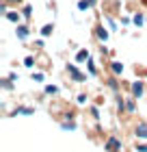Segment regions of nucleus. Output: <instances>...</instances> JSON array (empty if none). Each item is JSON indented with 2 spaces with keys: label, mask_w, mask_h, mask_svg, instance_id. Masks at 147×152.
<instances>
[{
  "label": "nucleus",
  "mask_w": 147,
  "mask_h": 152,
  "mask_svg": "<svg viewBox=\"0 0 147 152\" xmlns=\"http://www.w3.org/2000/svg\"><path fill=\"white\" fill-rule=\"evenodd\" d=\"M95 35H97V39L106 41V39H108V31L104 28V26H97V28H95Z\"/></svg>",
  "instance_id": "obj_1"
},
{
  "label": "nucleus",
  "mask_w": 147,
  "mask_h": 152,
  "mask_svg": "<svg viewBox=\"0 0 147 152\" xmlns=\"http://www.w3.org/2000/svg\"><path fill=\"white\" fill-rule=\"evenodd\" d=\"M17 37L20 39H26V37H28V26H17Z\"/></svg>",
  "instance_id": "obj_2"
},
{
  "label": "nucleus",
  "mask_w": 147,
  "mask_h": 152,
  "mask_svg": "<svg viewBox=\"0 0 147 152\" xmlns=\"http://www.w3.org/2000/svg\"><path fill=\"white\" fill-rule=\"evenodd\" d=\"M4 18L9 20V22H20V13H15V11H7Z\"/></svg>",
  "instance_id": "obj_3"
},
{
  "label": "nucleus",
  "mask_w": 147,
  "mask_h": 152,
  "mask_svg": "<svg viewBox=\"0 0 147 152\" xmlns=\"http://www.w3.org/2000/svg\"><path fill=\"white\" fill-rule=\"evenodd\" d=\"M69 72H72V76H74V78H76V80H82V78H85V76H82V74H80L78 70H76V67H74V65H72V67H69Z\"/></svg>",
  "instance_id": "obj_4"
},
{
  "label": "nucleus",
  "mask_w": 147,
  "mask_h": 152,
  "mask_svg": "<svg viewBox=\"0 0 147 152\" xmlns=\"http://www.w3.org/2000/svg\"><path fill=\"white\" fill-rule=\"evenodd\" d=\"M110 67H113V72H115V74H121V72H123V65H121V63H117V61H115V63L110 65Z\"/></svg>",
  "instance_id": "obj_5"
},
{
  "label": "nucleus",
  "mask_w": 147,
  "mask_h": 152,
  "mask_svg": "<svg viewBox=\"0 0 147 152\" xmlns=\"http://www.w3.org/2000/svg\"><path fill=\"white\" fill-rule=\"evenodd\" d=\"M76 59H78V61H89V52H87V50H80Z\"/></svg>",
  "instance_id": "obj_6"
},
{
  "label": "nucleus",
  "mask_w": 147,
  "mask_h": 152,
  "mask_svg": "<svg viewBox=\"0 0 147 152\" xmlns=\"http://www.w3.org/2000/svg\"><path fill=\"white\" fill-rule=\"evenodd\" d=\"M52 31H54V26H52V24H46L43 28H41V35H50Z\"/></svg>",
  "instance_id": "obj_7"
},
{
  "label": "nucleus",
  "mask_w": 147,
  "mask_h": 152,
  "mask_svg": "<svg viewBox=\"0 0 147 152\" xmlns=\"http://www.w3.org/2000/svg\"><path fill=\"white\" fill-rule=\"evenodd\" d=\"M143 22H145V18L141 15V13H136V15H134V24L136 26H143Z\"/></svg>",
  "instance_id": "obj_8"
},
{
  "label": "nucleus",
  "mask_w": 147,
  "mask_h": 152,
  "mask_svg": "<svg viewBox=\"0 0 147 152\" xmlns=\"http://www.w3.org/2000/svg\"><path fill=\"white\" fill-rule=\"evenodd\" d=\"M132 89H134V96H143V85H141V83H136Z\"/></svg>",
  "instance_id": "obj_9"
},
{
  "label": "nucleus",
  "mask_w": 147,
  "mask_h": 152,
  "mask_svg": "<svg viewBox=\"0 0 147 152\" xmlns=\"http://www.w3.org/2000/svg\"><path fill=\"white\" fill-rule=\"evenodd\" d=\"M22 13H24V18H30V13H33V7H30V4H26L24 9H22Z\"/></svg>",
  "instance_id": "obj_10"
},
{
  "label": "nucleus",
  "mask_w": 147,
  "mask_h": 152,
  "mask_svg": "<svg viewBox=\"0 0 147 152\" xmlns=\"http://www.w3.org/2000/svg\"><path fill=\"white\" fill-rule=\"evenodd\" d=\"M117 148H119V141L117 139H110L108 141V150H117Z\"/></svg>",
  "instance_id": "obj_11"
},
{
  "label": "nucleus",
  "mask_w": 147,
  "mask_h": 152,
  "mask_svg": "<svg viewBox=\"0 0 147 152\" xmlns=\"http://www.w3.org/2000/svg\"><path fill=\"white\" fill-rule=\"evenodd\" d=\"M136 135H141V137H147V126H141L136 130Z\"/></svg>",
  "instance_id": "obj_12"
},
{
  "label": "nucleus",
  "mask_w": 147,
  "mask_h": 152,
  "mask_svg": "<svg viewBox=\"0 0 147 152\" xmlns=\"http://www.w3.org/2000/svg\"><path fill=\"white\" fill-rule=\"evenodd\" d=\"M46 91H48V94H56V87H54V85H48Z\"/></svg>",
  "instance_id": "obj_13"
},
{
  "label": "nucleus",
  "mask_w": 147,
  "mask_h": 152,
  "mask_svg": "<svg viewBox=\"0 0 147 152\" xmlns=\"http://www.w3.org/2000/svg\"><path fill=\"white\" fill-rule=\"evenodd\" d=\"M4 2H20V0H4Z\"/></svg>",
  "instance_id": "obj_14"
}]
</instances>
